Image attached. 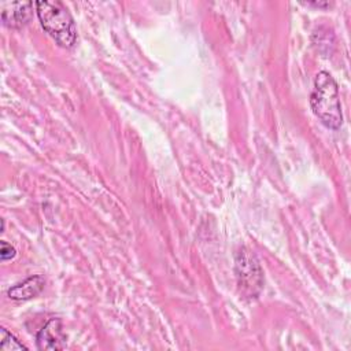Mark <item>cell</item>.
Listing matches in <instances>:
<instances>
[{
  "label": "cell",
  "instance_id": "52a82bcc",
  "mask_svg": "<svg viewBox=\"0 0 351 351\" xmlns=\"http://www.w3.org/2000/svg\"><path fill=\"white\" fill-rule=\"evenodd\" d=\"M0 348L7 350V351H14V350H26V347L12 335L5 328L0 329Z\"/></svg>",
  "mask_w": 351,
  "mask_h": 351
},
{
  "label": "cell",
  "instance_id": "8992f818",
  "mask_svg": "<svg viewBox=\"0 0 351 351\" xmlns=\"http://www.w3.org/2000/svg\"><path fill=\"white\" fill-rule=\"evenodd\" d=\"M45 285V280L43 276H32L25 281L11 287L7 291V295L12 300H27L37 296Z\"/></svg>",
  "mask_w": 351,
  "mask_h": 351
},
{
  "label": "cell",
  "instance_id": "3957f363",
  "mask_svg": "<svg viewBox=\"0 0 351 351\" xmlns=\"http://www.w3.org/2000/svg\"><path fill=\"white\" fill-rule=\"evenodd\" d=\"M236 267L239 273V284L240 287H243V292L248 293L250 296H255L258 293L255 287L258 289H261L262 287V271L258 262L255 261L254 256L248 255L244 251H240Z\"/></svg>",
  "mask_w": 351,
  "mask_h": 351
},
{
  "label": "cell",
  "instance_id": "6da1fadb",
  "mask_svg": "<svg viewBox=\"0 0 351 351\" xmlns=\"http://www.w3.org/2000/svg\"><path fill=\"white\" fill-rule=\"evenodd\" d=\"M310 104L315 117L329 129H339L343 123V114L339 100V89L333 77L326 71H319L314 80V89Z\"/></svg>",
  "mask_w": 351,
  "mask_h": 351
},
{
  "label": "cell",
  "instance_id": "5b68a950",
  "mask_svg": "<svg viewBox=\"0 0 351 351\" xmlns=\"http://www.w3.org/2000/svg\"><path fill=\"white\" fill-rule=\"evenodd\" d=\"M38 350H63L66 347L67 337L63 332V325L59 318H51L43 329L37 333Z\"/></svg>",
  "mask_w": 351,
  "mask_h": 351
},
{
  "label": "cell",
  "instance_id": "7a4b0ae2",
  "mask_svg": "<svg viewBox=\"0 0 351 351\" xmlns=\"http://www.w3.org/2000/svg\"><path fill=\"white\" fill-rule=\"evenodd\" d=\"M37 16L44 30L63 48H71L77 40L73 16L60 1L34 3Z\"/></svg>",
  "mask_w": 351,
  "mask_h": 351
},
{
  "label": "cell",
  "instance_id": "ba28073f",
  "mask_svg": "<svg viewBox=\"0 0 351 351\" xmlns=\"http://www.w3.org/2000/svg\"><path fill=\"white\" fill-rule=\"evenodd\" d=\"M0 245H1V248H0V256H1L3 261H8V259H12V258L15 256L16 251H15V248H14L11 244H8L7 241L3 240V241L0 243Z\"/></svg>",
  "mask_w": 351,
  "mask_h": 351
},
{
  "label": "cell",
  "instance_id": "277c9868",
  "mask_svg": "<svg viewBox=\"0 0 351 351\" xmlns=\"http://www.w3.org/2000/svg\"><path fill=\"white\" fill-rule=\"evenodd\" d=\"M32 1H4L1 3V21L7 27L19 29L25 26L33 14Z\"/></svg>",
  "mask_w": 351,
  "mask_h": 351
}]
</instances>
